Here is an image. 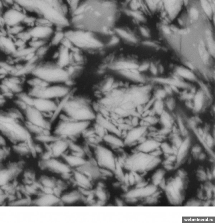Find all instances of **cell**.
<instances>
[{"label": "cell", "instance_id": "39", "mask_svg": "<svg viewBox=\"0 0 215 223\" xmlns=\"http://www.w3.org/2000/svg\"><path fill=\"white\" fill-rule=\"evenodd\" d=\"M207 143H208V145H211V144H212L213 143V140H212L211 138L210 137H208V139H207Z\"/></svg>", "mask_w": 215, "mask_h": 223}, {"label": "cell", "instance_id": "23", "mask_svg": "<svg viewBox=\"0 0 215 223\" xmlns=\"http://www.w3.org/2000/svg\"><path fill=\"white\" fill-rule=\"evenodd\" d=\"M164 174L165 172L162 170H159L154 173L152 177V181L154 185H158L161 183Z\"/></svg>", "mask_w": 215, "mask_h": 223}, {"label": "cell", "instance_id": "31", "mask_svg": "<svg viewBox=\"0 0 215 223\" xmlns=\"http://www.w3.org/2000/svg\"><path fill=\"white\" fill-rule=\"evenodd\" d=\"M155 109H156L157 112L158 113V114H160L162 113V103L161 102H157L156 104H155Z\"/></svg>", "mask_w": 215, "mask_h": 223}, {"label": "cell", "instance_id": "19", "mask_svg": "<svg viewBox=\"0 0 215 223\" xmlns=\"http://www.w3.org/2000/svg\"><path fill=\"white\" fill-rule=\"evenodd\" d=\"M161 144L157 141L148 140L143 142L138 147V149L144 153L152 151L160 146Z\"/></svg>", "mask_w": 215, "mask_h": 223}, {"label": "cell", "instance_id": "4", "mask_svg": "<svg viewBox=\"0 0 215 223\" xmlns=\"http://www.w3.org/2000/svg\"><path fill=\"white\" fill-rule=\"evenodd\" d=\"M92 158L101 168L114 172L117 158L113 150L108 146L103 143L94 146L93 148Z\"/></svg>", "mask_w": 215, "mask_h": 223}, {"label": "cell", "instance_id": "16", "mask_svg": "<svg viewBox=\"0 0 215 223\" xmlns=\"http://www.w3.org/2000/svg\"><path fill=\"white\" fill-rule=\"evenodd\" d=\"M57 61V65L62 68H65L71 64L70 49L62 46L58 51Z\"/></svg>", "mask_w": 215, "mask_h": 223}, {"label": "cell", "instance_id": "35", "mask_svg": "<svg viewBox=\"0 0 215 223\" xmlns=\"http://www.w3.org/2000/svg\"><path fill=\"white\" fill-rule=\"evenodd\" d=\"M140 31H141L142 34H143L144 36H149V34H148V32L146 31L145 29H143V28H141V29H140Z\"/></svg>", "mask_w": 215, "mask_h": 223}, {"label": "cell", "instance_id": "7", "mask_svg": "<svg viewBox=\"0 0 215 223\" xmlns=\"http://www.w3.org/2000/svg\"><path fill=\"white\" fill-rule=\"evenodd\" d=\"M61 205L74 206L84 203V196L78 188L70 187L64 191L59 196Z\"/></svg>", "mask_w": 215, "mask_h": 223}, {"label": "cell", "instance_id": "21", "mask_svg": "<svg viewBox=\"0 0 215 223\" xmlns=\"http://www.w3.org/2000/svg\"><path fill=\"white\" fill-rule=\"evenodd\" d=\"M114 80L112 78H108L105 80L101 86V90L103 92L108 93L113 89L114 84Z\"/></svg>", "mask_w": 215, "mask_h": 223}, {"label": "cell", "instance_id": "36", "mask_svg": "<svg viewBox=\"0 0 215 223\" xmlns=\"http://www.w3.org/2000/svg\"><path fill=\"white\" fill-rule=\"evenodd\" d=\"M189 30H190V29H189L180 30V31H179V33L181 34H186L189 32Z\"/></svg>", "mask_w": 215, "mask_h": 223}, {"label": "cell", "instance_id": "33", "mask_svg": "<svg viewBox=\"0 0 215 223\" xmlns=\"http://www.w3.org/2000/svg\"><path fill=\"white\" fill-rule=\"evenodd\" d=\"M150 69H151V72H152L153 74H156L157 71L156 68L155 67L154 65H151V66H150Z\"/></svg>", "mask_w": 215, "mask_h": 223}, {"label": "cell", "instance_id": "10", "mask_svg": "<svg viewBox=\"0 0 215 223\" xmlns=\"http://www.w3.org/2000/svg\"><path fill=\"white\" fill-rule=\"evenodd\" d=\"M25 120L35 125L50 130L51 123L44 118L42 113L33 106H30L25 112Z\"/></svg>", "mask_w": 215, "mask_h": 223}, {"label": "cell", "instance_id": "18", "mask_svg": "<svg viewBox=\"0 0 215 223\" xmlns=\"http://www.w3.org/2000/svg\"><path fill=\"white\" fill-rule=\"evenodd\" d=\"M26 29H28L21 23L6 27V32L7 35L12 38L16 37L18 34Z\"/></svg>", "mask_w": 215, "mask_h": 223}, {"label": "cell", "instance_id": "17", "mask_svg": "<svg viewBox=\"0 0 215 223\" xmlns=\"http://www.w3.org/2000/svg\"><path fill=\"white\" fill-rule=\"evenodd\" d=\"M145 131L144 127L138 128L130 130L125 137L124 141L125 144L130 145L133 144L137 140H138Z\"/></svg>", "mask_w": 215, "mask_h": 223}, {"label": "cell", "instance_id": "29", "mask_svg": "<svg viewBox=\"0 0 215 223\" xmlns=\"http://www.w3.org/2000/svg\"><path fill=\"white\" fill-rule=\"evenodd\" d=\"M162 149L164 151L166 154H171V153H172L173 152V149H171L170 146L166 144H162Z\"/></svg>", "mask_w": 215, "mask_h": 223}, {"label": "cell", "instance_id": "2", "mask_svg": "<svg viewBox=\"0 0 215 223\" xmlns=\"http://www.w3.org/2000/svg\"><path fill=\"white\" fill-rule=\"evenodd\" d=\"M91 124V122L74 120H59L55 126L53 134L57 137L66 139L70 141L81 136L82 133Z\"/></svg>", "mask_w": 215, "mask_h": 223}, {"label": "cell", "instance_id": "26", "mask_svg": "<svg viewBox=\"0 0 215 223\" xmlns=\"http://www.w3.org/2000/svg\"><path fill=\"white\" fill-rule=\"evenodd\" d=\"M199 51L203 59L205 61H207L208 59V55L206 50H205V48H204V46L203 44H201L200 45Z\"/></svg>", "mask_w": 215, "mask_h": 223}, {"label": "cell", "instance_id": "14", "mask_svg": "<svg viewBox=\"0 0 215 223\" xmlns=\"http://www.w3.org/2000/svg\"><path fill=\"white\" fill-rule=\"evenodd\" d=\"M73 170L80 168L86 164L88 158L73 154L67 152L61 157Z\"/></svg>", "mask_w": 215, "mask_h": 223}, {"label": "cell", "instance_id": "3", "mask_svg": "<svg viewBox=\"0 0 215 223\" xmlns=\"http://www.w3.org/2000/svg\"><path fill=\"white\" fill-rule=\"evenodd\" d=\"M160 159L145 153H137L125 159L124 166L125 168L133 172L149 171L156 167Z\"/></svg>", "mask_w": 215, "mask_h": 223}, {"label": "cell", "instance_id": "28", "mask_svg": "<svg viewBox=\"0 0 215 223\" xmlns=\"http://www.w3.org/2000/svg\"><path fill=\"white\" fill-rule=\"evenodd\" d=\"M162 122L165 125V127H170L171 124L169 121V117L168 116V115L166 114H164V115L162 116Z\"/></svg>", "mask_w": 215, "mask_h": 223}, {"label": "cell", "instance_id": "20", "mask_svg": "<svg viewBox=\"0 0 215 223\" xmlns=\"http://www.w3.org/2000/svg\"><path fill=\"white\" fill-rule=\"evenodd\" d=\"M190 145V141L186 139L184 143L181 144V146L179 149V153L177 157V162L180 163L185 157L187 153L188 148Z\"/></svg>", "mask_w": 215, "mask_h": 223}, {"label": "cell", "instance_id": "40", "mask_svg": "<svg viewBox=\"0 0 215 223\" xmlns=\"http://www.w3.org/2000/svg\"><path fill=\"white\" fill-rule=\"evenodd\" d=\"M179 126H180V128H181V130H183L184 128V126L183 124H182V122L181 121V120H180V119H179Z\"/></svg>", "mask_w": 215, "mask_h": 223}, {"label": "cell", "instance_id": "6", "mask_svg": "<svg viewBox=\"0 0 215 223\" xmlns=\"http://www.w3.org/2000/svg\"><path fill=\"white\" fill-rule=\"evenodd\" d=\"M71 91L70 87L65 84H51L48 87L41 89L37 98L50 100L62 99L71 94Z\"/></svg>", "mask_w": 215, "mask_h": 223}, {"label": "cell", "instance_id": "25", "mask_svg": "<svg viewBox=\"0 0 215 223\" xmlns=\"http://www.w3.org/2000/svg\"><path fill=\"white\" fill-rule=\"evenodd\" d=\"M201 1L202 6L206 13L208 15H210L211 14V8L210 5L208 4L206 0H201Z\"/></svg>", "mask_w": 215, "mask_h": 223}, {"label": "cell", "instance_id": "15", "mask_svg": "<svg viewBox=\"0 0 215 223\" xmlns=\"http://www.w3.org/2000/svg\"><path fill=\"white\" fill-rule=\"evenodd\" d=\"M120 137L117 135L108 132L103 138L102 143L112 150L119 149L125 145L124 141L121 140Z\"/></svg>", "mask_w": 215, "mask_h": 223}, {"label": "cell", "instance_id": "24", "mask_svg": "<svg viewBox=\"0 0 215 223\" xmlns=\"http://www.w3.org/2000/svg\"><path fill=\"white\" fill-rule=\"evenodd\" d=\"M203 95L201 92H198L195 96V109L199 111L203 105Z\"/></svg>", "mask_w": 215, "mask_h": 223}, {"label": "cell", "instance_id": "22", "mask_svg": "<svg viewBox=\"0 0 215 223\" xmlns=\"http://www.w3.org/2000/svg\"><path fill=\"white\" fill-rule=\"evenodd\" d=\"M177 72L179 75L185 78L189 79H193L195 78V75L194 74L187 69L180 68L178 69Z\"/></svg>", "mask_w": 215, "mask_h": 223}, {"label": "cell", "instance_id": "37", "mask_svg": "<svg viewBox=\"0 0 215 223\" xmlns=\"http://www.w3.org/2000/svg\"><path fill=\"white\" fill-rule=\"evenodd\" d=\"M133 16H135L136 18H138V19H142V16L139 15V14L136 13L132 12V13Z\"/></svg>", "mask_w": 215, "mask_h": 223}, {"label": "cell", "instance_id": "1", "mask_svg": "<svg viewBox=\"0 0 215 223\" xmlns=\"http://www.w3.org/2000/svg\"><path fill=\"white\" fill-rule=\"evenodd\" d=\"M32 74L36 75L50 84L63 83L70 79L65 68H62L56 63L41 61L35 67Z\"/></svg>", "mask_w": 215, "mask_h": 223}, {"label": "cell", "instance_id": "34", "mask_svg": "<svg viewBox=\"0 0 215 223\" xmlns=\"http://www.w3.org/2000/svg\"><path fill=\"white\" fill-rule=\"evenodd\" d=\"M165 96V91H162V90H161V91H159L158 93V97L159 98L163 97Z\"/></svg>", "mask_w": 215, "mask_h": 223}, {"label": "cell", "instance_id": "38", "mask_svg": "<svg viewBox=\"0 0 215 223\" xmlns=\"http://www.w3.org/2000/svg\"><path fill=\"white\" fill-rule=\"evenodd\" d=\"M163 30L164 32H165V33H166V34H170V30H169L168 28L164 27L163 28Z\"/></svg>", "mask_w": 215, "mask_h": 223}, {"label": "cell", "instance_id": "8", "mask_svg": "<svg viewBox=\"0 0 215 223\" xmlns=\"http://www.w3.org/2000/svg\"><path fill=\"white\" fill-rule=\"evenodd\" d=\"M70 142L66 139L57 137L53 141L45 144L47 146L46 151L50 157L61 158L68 152Z\"/></svg>", "mask_w": 215, "mask_h": 223}, {"label": "cell", "instance_id": "11", "mask_svg": "<svg viewBox=\"0 0 215 223\" xmlns=\"http://www.w3.org/2000/svg\"><path fill=\"white\" fill-rule=\"evenodd\" d=\"M59 103L56 100H50L43 98H34L33 107L42 113L47 112H54L58 108Z\"/></svg>", "mask_w": 215, "mask_h": 223}, {"label": "cell", "instance_id": "30", "mask_svg": "<svg viewBox=\"0 0 215 223\" xmlns=\"http://www.w3.org/2000/svg\"><path fill=\"white\" fill-rule=\"evenodd\" d=\"M190 16L193 19H197L199 17V13L195 8H193L190 12Z\"/></svg>", "mask_w": 215, "mask_h": 223}, {"label": "cell", "instance_id": "9", "mask_svg": "<svg viewBox=\"0 0 215 223\" xmlns=\"http://www.w3.org/2000/svg\"><path fill=\"white\" fill-rule=\"evenodd\" d=\"M71 182L73 187L80 190L93 189L96 183L88 175L79 170H73Z\"/></svg>", "mask_w": 215, "mask_h": 223}, {"label": "cell", "instance_id": "32", "mask_svg": "<svg viewBox=\"0 0 215 223\" xmlns=\"http://www.w3.org/2000/svg\"><path fill=\"white\" fill-rule=\"evenodd\" d=\"M149 64H144L143 65H141V66H140V67L138 69H139V71H144L145 70H146L149 67Z\"/></svg>", "mask_w": 215, "mask_h": 223}, {"label": "cell", "instance_id": "5", "mask_svg": "<svg viewBox=\"0 0 215 223\" xmlns=\"http://www.w3.org/2000/svg\"><path fill=\"white\" fill-rule=\"evenodd\" d=\"M42 165L50 174L68 181L71 180L73 170L62 158L50 157L43 159Z\"/></svg>", "mask_w": 215, "mask_h": 223}, {"label": "cell", "instance_id": "13", "mask_svg": "<svg viewBox=\"0 0 215 223\" xmlns=\"http://www.w3.org/2000/svg\"><path fill=\"white\" fill-rule=\"evenodd\" d=\"M36 205L41 206H53L61 205L59 196L54 194H42L35 200Z\"/></svg>", "mask_w": 215, "mask_h": 223}, {"label": "cell", "instance_id": "27", "mask_svg": "<svg viewBox=\"0 0 215 223\" xmlns=\"http://www.w3.org/2000/svg\"><path fill=\"white\" fill-rule=\"evenodd\" d=\"M117 32L121 36L123 37L124 38L129 40V41L132 42H135V41L133 38L132 37L130 34H127V32L123 30H118Z\"/></svg>", "mask_w": 215, "mask_h": 223}, {"label": "cell", "instance_id": "12", "mask_svg": "<svg viewBox=\"0 0 215 223\" xmlns=\"http://www.w3.org/2000/svg\"><path fill=\"white\" fill-rule=\"evenodd\" d=\"M2 14L6 27L21 23L25 15L11 7L5 9Z\"/></svg>", "mask_w": 215, "mask_h": 223}]
</instances>
